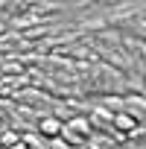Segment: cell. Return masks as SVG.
Wrapping results in <instances>:
<instances>
[{
  "label": "cell",
  "mask_w": 146,
  "mask_h": 149,
  "mask_svg": "<svg viewBox=\"0 0 146 149\" xmlns=\"http://www.w3.org/2000/svg\"><path fill=\"white\" fill-rule=\"evenodd\" d=\"M41 132H44V134H58V132H61V126H58V120L47 117V120L41 123Z\"/></svg>",
  "instance_id": "cell-1"
},
{
  "label": "cell",
  "mask_w": 146,
  "mask_h": 149,
  "mask_svg": "<svg viewBox=\"0 0 146 149\" xmlns=\"http://www.w3.org/2000/svg\"><path fill=\"white\" fill-rule=\"evenodd\" d=\"M114 120H117V126H120V129H131V126H134V120H131V117H126V114H117Z\"/></svg>",
  "instance_id": "cell-2"
}]
</instances>
